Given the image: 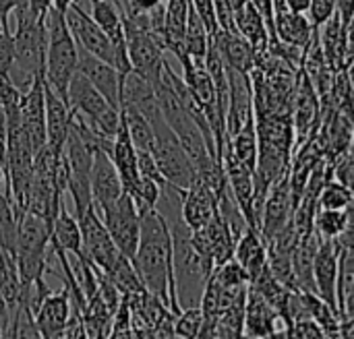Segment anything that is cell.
<instances>
[{
	"label": "cell",
	"mask_w": 354,
	"mask_h": 339,
	"mask_svg": "<svg viewBox=\"0 0 354 339\" xmlns=\"http://www.w3.org/2000/svg\"><path fill=\"white\" fill-rule=\"evenodd\" d=\"M77 70L116 108H120V91H122V81L124 77L120 70L91 54L79 48V62Z\"/></svg>",
	"instance_id": "14"
},
{
	"label": "cell",
	"mask_w": 354,
	"mask_h": 339,
	"mask_svg": "<svg viewBox=\"0 0 354 339\" xmlns=\"http://www.w3.org/2000/svg\"><path fill=\"white\" fill-rule=\"evenodd\" d=\"M232 259L243 267L247 282L251 284L268 267V246H266L261 234L247 226L241 232V236L236 238Z\"/></svg>",
	"instance_id": "21"
},
{
	"label": "cell",
	"mask_w": 354,
	"mask_h": 339,
	"mask_svg": "<svg viewBox=\"0 0 354 339\" xmlns=\"http://www.w3.org/2000/svg\"><path fill=\"white\" fill-rule=\"evenodd\" d=\"M68 106L81 114L89 128L106 139H114L120 126V108L112 106L79 70L68 83Z\"/></svg>",
	"instance_id": "4"
},
{
	"label": "cell",
	"mask_w": 354,
	"mask_h": 339,
	"mask_svg": "<svg viewBox=\"0 0 354 339\" xmlns=\"http://www.w3.org/2000/svg\"><path fill=\"white\" fill-rule=\"evenodd\" d=\"M23 2H25V0H23Z\"/></svg>",
	"instance_id": "45"
},
{
	"label": "cell",
	"mask_w": 354,
	"mask_h": 339,
	"mask_svg": "<svg viewBox=\"0 0 354 339\" xmlns=\"http://www.w3.org/2000/svg\"><path fill=\"white\" fill-rule=\"evenodd\" d=\"M50 246L52 251H62L71 257L79 255L83 251L81 242V230L79 222L73 213H68L64 197L58 205V211L52 220V230H50Z\"/></svg>",
	"instance_id": "23"
},
{
	"label": "cell",
	"mask_w": 354,
	"mask_h": 339,
	"mask_svg": "<svg viewBox=\"0 0 354 339\" xmlns=\"http://www.w3.org/2000/svg\"><path fill=\"white\" fill-rule=\"evenodd\" d=\"M89 186H91V199H93L95 209H104L112 205L124 193L120 174L104 149H93Z\"/></svg>",
	"instance_id": "13"
},
{
	"label": "cell",
	"mask_w": 354,
	"mask_h": 339,
	"mask_svg": "<svg viewBox=\"0 0 354 339\" xmlns=\"http://www.w3.org/2000/svg\"><path fill=\"white\" fill-rule=\"evenodd\" d=\"M15 12V60L8 70V81L25 91L31 81L44 75V60H46V25L44 19H37L29 8L27 2H19L12 8Z\"/></svg>",
	"instance_id": "2"
},
{
	"label": "cell",
	"mask_w": 354,
	"mask_h": 339,
	"mask_svg": "<svg viewBox=\"0 0 354 339\" xmlns=\"http://www.w3.org/2000/svg\"><path fill=\"white\" fill-rule=\"evenodd\" d=\"M203 325V313L199 307L180 309V313L174 317V338L197 339Z\"/></svg>",
	"instance_id": "32"
},
{
	"label": "cell",
	"mask_w": 354,
	"mask_h": 339,
	"mask_svg": "<svg viewBox=\"0 0 354 339\" xmlns=\"http://www.w3.org/2000/svg\"><path fill=\"white\" fill-rule=\"evenodd\" d=\"M212 41L216 43L224 64L236 72H243V75H249L255 66V58H257V52L251 48V43L239 35L236 31H222L218 29L214 35H212Z\"/></svg>",
	"instance_id": "20"
},
{
	"label": "cell",
	"mask_w": 354,
	"mask_h": 339,
	"mask_svg": "<svg viewBox=\"0 0 354 339\" xmlns=\"http://www.w3.org/2000/svg\"><path fill=\"white\" fill-rule=\"evenodd\" d=\"M2 182H4V159H0V191H2Z\"/></svg>",
	"instance_id": "43"
},
{
	"label": "cell",
	"mask_w": 354,
	"mask_h": 339,
	"mask_svg": "<svg viewBox=\"0 0 354 339\" xmlns=\"http://www.w3.org/2000/svg\"><path fill=\"white\" fill-rule=\"evenodd\" d=\"M172 253V228L166 217L158 209L141 213L139 244L133 257V265L145 290L158 296L174 315H178L183 307L178 298Z\"/></svg>",
	"instance_id": "1"
},
{
	"label": "cell",
	"mask_w": 354,
	"mask_h": 339,
	"mask_svg": "<svg viewBox=\"0 0 354 339\" xmlns=\"http://www.w3.org/2000/svg\"><path fill=\"white\" fill-rule=\"evenodd\" d=\"M44 118H46V145L54 153H60L68 133L71 106L48 83H44Z\"/></svg>",
	"instance_id": "18"
},
{
	"label": "cell",
	"mask_w": 354,
	"mask_h": 339,
	"mask_svg": "<svg viewBox=\"0 0 354 339\" xmlns=\"http://www.w3.org/2000/svg\"><path fill=\"white\" fill-rule=\"evenodd\" d=\"M288 329L290 323L284 317H280L257 290L249 286L245 302L243 338H288Z\"/></svg>",
	"instance_id": "9"
},
{
	"label": "cell",
	"mask_w": 354,
	"mask_h": 339,
	"mask_svg": "<svg viewBox=\"0 0 354 339\" xmlns=\"http://www.w3.org/2000/svg\"><path fill=\"white\" fill-rule=\"evenodd\" d=\"M274 33L278 41L297 46V48H309L315 27L311 25L307 12H297L286 6L274 8Z\"/></svg>",
	"instance_id": "19"
},
{
	"label": "cell",
	"mask_w": 354,
	"mask_h": 339,
	"mask_svg": "<svg viewBox=\"0 0 354 339\" xmlns=\"http://www.w3.org/2000/svg\"><path fill=\"white\" fill-rule=\"evenodd\" d=\"M27 2V8L37 17V19H46L50 6H52V0H25Z\"/></svg>",
	"instance_id": "38"
},
{
	"label": "cell",
	"mask_w": 354,
	"mask_h": 339,
	"mask_svg": "<svg viewBox=\"0 0 354 339\" xmlns=\"http://www.w3.org/2000/svg\"><path fill=\"white\" fill-rule=\"evenodd\" d=\"M17 215L12 203L6 193L0 191V249L15 257V240H17Z\"/></svg>",
	"instance_id": "31"
},
{
	"label": "cell",
	"mask_w": 354,
	"mask_h": 339,
	"mask_svg": "<svg viewBox=\"0 0 354 339\" xmlns=\"http://www.w3.org/2000/svg\"><path fill=\"white\" fill-rule=\"evenodd\" d=\"M226 4L230 6L232 14H236L243 6H247V4H249V0H226Z\"/></svg>",
	"instance_id": "41"
},
{
	"label": "cell",
	"mask_w": 354,
	"mask_h": 339,
	"mask_svg": "<svg viewBox=\"0 0 354 339\" xmlns=\"http://www.w3.org/2000/svg\"><path fill=\"white\" fill-rule=\"evenodd\" d=\"M122 25H124V48H127L131 70L145 77L149 83L158 87L162 79V68L166 62V56H164L166 48L162 39H158L147 29L135 25L124 14H122Z\"/></svg>",
	"instance_id": "5"
},
{
	"label": "cell",
	"mask_w": 354,
	"mask_h": 339,
	"mask_svg": "<svg viewBox=\"0 0 354 339\" xmlns=\"http://www.w3.org/2000/svg\"><path fill=\"white\" fill-rule=\"evenodd\" d=\"M44 75L35 77L31 85L21 91L19 101V114H21V126L33 147V151H39L46 145V118H44Z\"/></svg>",
	"instance_id": "10"
},
{
	"label": "cell",
	"mask_w": 354,
	"mask_h": 339,
	"mask_svg": "<svg viewBox=\"0 0 354 339\" xmlns=\"http://www.w3.org/2000/svg\"><path fill=\"white\" fill-rule=\"evenodd\" d=\"M340 244V242H338ZM354 249L340 244L338 280H336V311L340 319L354 317Z\"/></svg>",
	"instance_id": "24"
},
{
	"label": "cell",
	"mask_w": 354,
	"mask_h": 339,
	"mask_svg": "<svg viewBox=\"0 0 354 339\" xmlns=\"http://www.w3.org/2000/svg\"><path fill=\"white\" fill-rule=\"evenodd\" d=\"M178 199H180L183 222L191 232L203 228L212 220V215L218 211V197L199 178H193V182L183 191Z\"/></svg>",
	"instance_id": "15"
},
{
	"label": "cell",
	"mask_w": 354,
	"mask_h": 339,
	"mask_svg": "<svg viewBox=\"0 0 354 339\" xmlns=\"http://www.w3.org/2000/svg\"><path fill=\"white\" fill-rule=\"evenodd\" d=\"M50 230L52 222L25 213L17 224L15 255H46L50 246Z\"/></svg>",
	"instance_id": "22"
},
{
	"label": "cell",
	"mask_w": 354,
	"mask_h": 339,
	"mask_svg": "<svg viewBox=\"0 0 354 339\" xmlns=\"http://www.w3.org/2000/svg\"><path fill=\"white\" fill-rule=\"evenodd\" d=\"M319 238V236H317ZM340 244L336 238H319L313 255V284L315 294L336 309V280H338ZM338 313V311H336Z\"/></svg>",
	"instance_id": "12"
},
{
	"label": "cell",
	"mask_w": 354,
	"mask_h": 339,
	"mask_svg": "<svg viewBox=\"0 0 354 339\" xmlns=\"http://www.w3.org/2000/svg\"><path fill=\"white\" fill-rule=\"evenodd\" d=\"M234 31L239 35H243L257 54L266 52L270 41H272L266 19L261 17V12L251 2L234 14Z\"/></svg>",
	"instance_id": "25"
},
{
	"label": "cell",
	"mask_w": 354,
	"mask_h": 339,
	"mask_svg": "<svg viewBox=\"0 0 354 339\" xmlns=\"http://www.w3.org/2000/svg\"><path fill=\"white\" fill-rule=\"evenodd\" d=\"M351 209H317L313 217V232L319 238H338L353 222Z\"/></svg>",
	"instance_id": "28"
},
{
	"label": "cell",
	"mask_w": 354,
	"mask_h": 339,
	"mask_svg": "<svg viewBox=\"0 0 354 339\" xmlns=\"http://www.w3.org/2000/svg\"><path fill=\"white\" fill-rule=\"evenodd\" d=\"M276 6H284V0H274V8Z\"/></svg>",
	"instance_id": "44"
},
{
	"label": "cell",
	"mask_w": 354,
	"mask_h": 339,
	"mask_svg": "<svg viewBox=\"0 0 354 339\" xmlns=\"http://www.w3.org/2000/svg\"><path fill=\"white\" fill-rule=\"evenodd\" d=\"M64 21H66V25H68V29H71V33H73V37H75V41H77V46H79L81 50H85L87 54H91V56H95V58H100V60H104V62L116 66V68L120 70V75L124 77L120 58H118V54H116L112 41H110V39L106 37V33L93 23V19H91L89 12L81 6L79 0H73L71 6L64 10Z\"/></svg>",
	"instance_id": "7"
},
{
	"label": "cell",
	"mask_w": 354,
	"mask_h": 339,
	"mask_svg": "<svg viewBox=\"0 0 354 339\" xmlns=\"http://www.w3.org/2000/svg\"><path fill=\"white\" fill-rule=\"evenodd\" d=\"M288 338L322 339L324 338V329L319 327L317 321H313L311 317H305V319L292 321V325H290V329H288Z\"/></svg>",
	"instance_id": "35"
},
{
	"label": "cell",
	"mask_w": 354,
	"mask_h": 339,
	"mask_svg": "<svg viewBox=\"0 0 354 339\" xmlns=\"http://www.w3.org/2000/svg\"><path fill=\"white\" fill-rule=\"evenodd\" d=\"M44 25H46L44 79L68 104V83L77 72L79 46L64 21V12H58L56 8L50 6Z\"/></svg>",
	"instance_id": "3"
},
{
	"label": "cell",
	"mask_w": 354,
	"mask_h": 339,
	"mask_svg": "<svg viewBox=\"0 0 354 339\" xmlns=\"http://www.w3.org/2000/svg\"><path fill=\"white\" fill-rule=\"evenodd\" d=\"M290 215H292V203H290V188H288V172H284L270 186L268 197L263 201L259 234L266 244L290 222Z\"/></svg>",
	"instance_id": "11"
},
{
	"label": "cell",
	"mask_w": 354,
	"mask_h": 339,
	"mask_svg": "<svg viewBox=\"0 0 354 339\" xmlns=\"http://www.w3.org/2000/svg\"><path fill=\"white\" fill-rule=\"evenodd\" d=\"M89 17L93 23L106 33V37L112 41L120 64L122 72L127 75L131 70L129 58H127V48H124V25H122V10L110 2V0H89Z\"/></svg>",
	"instance_id": "17"
},
{
	"label": "cell",
	"mask_w": 354,
	"mask_h": 339,
	"mask_svg": "<svg viewBox=\"0 0 354 339\" xmlns=\"http://www.w3.org/2000/svg\"><path fill=\"white\" fill-rule=\"evenodd\" d=\"M71 296L68 288L64 286L60 292H50L44 296L35 311V325L39 331V338L52 339L62 338V329L66 321L71 319Z\"/></svg>",
	"instance_id": "16"
},
{
	"label": "cell",
	"mask_w": 354,
	"mask_h": 339,
	"mask_svg": "<svg viewBox=\"0 0 354 339\" xmlns=\"http://www.w3.org/2000/svg\"><path fill=\"white\" fill-rule=\"evenodd\" d=\"M336 12L346 27H353L354 0H336Z\"/></svg>",
	"instance_id": "37"
},
{
	"label": "cell",
	"mask_w": 354,
	"mask_h": 339,
	"mask_svg": "<svg viewBox=\"0 0 354 339\" xmlns=\"http://www.w3.org/2000/svg\"><path fill=\"white\" fill-rule=\"evenodd\" d=\"M164 0H127V4H124V8H122V12L124 14H139V12H147V10H151L153 6H158V4H162Z\"/></svg>",
	"instance_id": "36"
},
{
	"label": "cell",
	"mask_w": 354,
	"mask_h": 339,
	"mask_svg": "<svg viewBox=\"0 0 354 339\" xmlns=\"http://www.w3.org/2000/svg\"><path fill=\"white\" fill-rule=\"evenodd\" d=\"M73 0H52V8H56L58 12H64L71 6Z\"/></svg>",
	"instance_id": "42"
},
{
	"label": "cell",
	"mask_w": 354,
	"mask_h": 339,
	"mask_svg": "<svg viewBox=\"0 0 354 339\" xmlns=\"http://www.w3.org/2000/svg\"><path fill=\"white\" fill-rule=\"evenodd\" d=\"M79 230H81V242H83V253L85 257L104 273L110 271V267L114 265L116 257L120 255L118 249L114 246L95 205H89L79 217Z\"/></svg>",
	"instance_id": "8"
},
{
	"label": "cell",
	"mask_w": 354,
	"mask_h": 339,
	"mask_svg": "<svg viewBox=\"0 0 354 339\" xmlns=\"http://www.w3.org/2000/svg\"><path fill=\"white\" fill-rule=\"evenodd\" d=\"M309 4H311V0H284V6L290 10H297V12H307Z\"/></svg>",
	"instance_id": "39"
},
{
	"label": "cell",
	"mask_w": 354,
	"mask_h": 339,
	"mask_svg": "<svg viewBox=\"0 0 354 339\" xmlns=\"http://www.w3.org/2000/svg\"><path fill=\"white\" fill-rule=\"evenodd\" d=\"M120 112H122L124 126H127V133H129L135 149L137 151H151L153 130H151V124L147 122V118L141 114V110L133 104H122Z\"/></svg>",
	"instance_id": "26"
},
{
	"label": "cell",
	"mask_w": 354,
	"mask_h": 339,
	"mask_svg": "<svg viewBox=\"0 0 354 339\" xmlns=\"http://www.w3.org/2000/svg\"><path fill=\"white\" fill-rule=\"evenodd\" d=\"M0 296L4 298L8 311H12L21 296V280L15 265V257L0 249Z\"/></svg>",
	"instance_id": "29"
},
{
	"label": "cell",
	"mask_w": 354,
	"mask_h": 339,
	"mask_svg": "<svg viewBox=\"0 0 354 339\" xmlns=\"http://www.w3.org/2000/svg\"><path fill=\"white\" fill-rule=\"evenodd\" d=\"M114 246L120 255L133 261L137 244H139V230H141V213L131 199V195L122 193L112 205L97 209Z\"/></svg>",
	"instance_id": "6"
},
{
	"label": "cell",
	"mask_w": 354,
	"mask_h": 339,
	"mask_svg": "<svg viewBox=\"0 0 354 339\" xmlns=\"http://www.w3.org/2000/svg\"><path fill=\"white\" fill-rule=\"evenodd\" d=\"M15 60V41L8 29V21L0 19V77L8 79V70Z\"/></svg>",
	"instance_id": "33"
},
{
	"label": "cell",
	"mask_w": 354,
	"mask_h": 339,
	"mask_svg": "<svg viewBox=\"0 0 354 339\" xmlns=\"http://www.w3.org/2000/svg\"><path fill=\"white\" fill-rule=\"evenodd\" d=\"M332 14H336V0H311L307 17L315 29H319Z\"/></svg>",
	"instance_id": "34"
},
{
	"label": "cell",
	"mask_w": 354,
	"mask_h": 339,
	"mask_svg": "<svg viewBox=\"0 0 354 339\" xmlns=\"http://www.w3.org/2000/svg\"><path fill=\"white\" fill-rule=\"evenodd\" d=\"M23 0H0V19H6L8 21V14L12 12L15 4H19Z\"/></svg>",
	"instance_id": "40"
},
{
	"label": "cell",
	"mask_w": 354,
	"mask_h": 339,
	"mask_svg": "<svg viewBox=\"0 0 354 339\" xmlns=\"http://www.w3.org/2000/svg\"><path fill=\"white\" fill-rule=\"evenodd\" d=\"M207 46H209V33H207L203 21L197 17V12L193 8H189L187 27H185V50H187L189 58L195 64H203Z\"/></svg>",
	"instance_id": "27"
},
{
	"label": "cell",
	"mask_w": 354,
	"mask_h": 339,
	"mask_svg": "<svg viewBox=\"0 0 354 339\" xmlns=\"http://www.w3.org/2000/svg\"><path fill=\"white\" fill-rule=\"evenodd\" d=\"M353 207V188L328 178L317 195V209H351Z\"/></svg>",
	"instance_id": "30"
}]
</instances>
